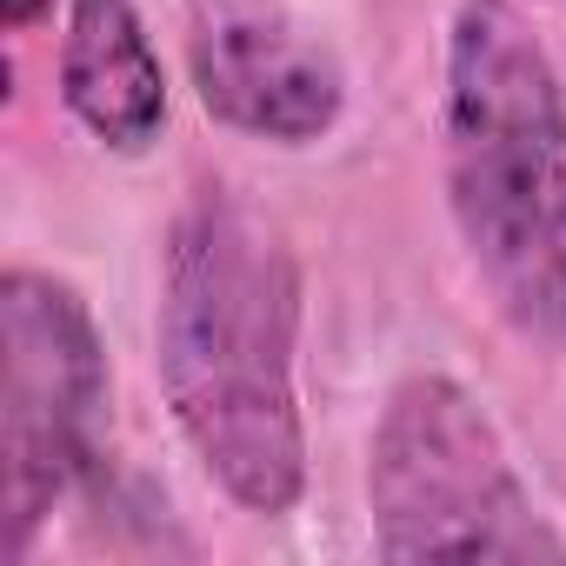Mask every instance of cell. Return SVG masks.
<instances>
[{
    "mask_svg": "<svg viewBox=\"0 0 566 566\" xmlns=\"http://www.w3.org/2000/svg\"><path fill=\"white\" fill-rule=\"evenodd\" d=\"M301 260L247 193L207 180L167 227L154 360L180 440L247 513H294L307 493L301 427Z\"/></svg>",
    "mask_w": 566,
    "mask_h": 566,
    "instance_id": "obj_1",
    "label": "cell"
},
{
    "mask_svg": "<svg viewBox=\"0 0 566 566\" xmlns=\"http://www.w3.org/2000/svg\"><path fill=\"white\" fill-rule=\"evenodd\" d=\"M447 200L500 321L566 347V87L520 0L453 8Z\"/></svg>",
    "mask_w": 566,
    "mask_h": 566,
    "instance_id": "obj_2",
    "label": "cell"
},
{
    "mask_svg": "<svg viewBox=\"0 0 566 566\" xmlns=\"http://www.w3.org/2000/svg\"><path fill=\"white\" fill-rule=\"evenodd\" d=\"M374 553L420 559H566L500 427L453 374H407L367 440Z\"/></svg>",
    "mask_w": 566,
    "mask_h": 566,
    "instance_id": "obj_3",
    "label": "cell"
},
{
    "mask_svg": "<svg viewBox=\"0 0 566 566\" xmlns=\"http://www.w3.org/2000/svg\"><path fill=\"white\" fill-rule=\"evenodd\" d=\"M0 513L8 553L28 559L34 533L107 460V347L74 280L41 266L0 273Z\"/></svg>",
    "mask_w": 566,
    "mask_h": 566,
    "instance_id": "obj_4",
    "label": "cell"
},
{
    "mask_svg": "<svg viewBox=\"0 0 566 566\" xmlns=\"http://www.w3.org/2000/svg\"><path fill=\"white\" fill-rule=\"evenodd\" d=\"M187 61L200 107L220 127L273 147H314L347 107V74L334 48L301 34L280 0H200Z\"/></svg>",
    "mask_w": 566,
    "mask_h": 566,
    "instance_id": "obj_5",
    "label": "cell"
},
{
    "mask_svg": "<svg viewBox=\"0 0 566 566\" xmlns=\"http://www.w3.org/2000/svg\"><path fill=\"white\" fill-rule=\"evenodd\" d=\"M61 101L114 154H147L167 127V67L134 0H67Z\"/></svg>",
    "mask_w": 566,
    "mask_h": 566,
    "instance_id": "obj_6",
    "label": "cell"
},
{
    "mask_svg": "<svg viewBox=\"0 0 566 566\" xmlns=\"http://www.w3.org/2000/svg\"><path fill=\"white\" fill-rule=\"evenodd\" d=\"M0 8H8V28H14V34H28V28L54 8V0H0Z\"/></svg>",
    "mask_w": 566,
    "mask_h": 566,
    "instance_id": "obj_7",
    "label": "cell"
}]
</instances>
